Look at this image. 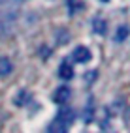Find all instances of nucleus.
Listing matches in <instances>:
<instances>
[{
    "instance_id": "f257e3e1",
    "label": "nucleus",
    "mask_w": 130,
    "mask_h": 133,
    "mask_svg": "<svg viewBox=\"0 0 130 133\" xmlns=\"http://www.w3.org/2000/svg\"><path fill=\"white\" fill-rule=\"evenodd\" d=\"M74 116H75L74 111L64 107V109L53 118V122L49 124L47 133H68V129H70L72 122H74Z\"/></svg>"
},
{
    "instance_id": "423d86ee",
    "label": "nucleus",
    "mask_w": 130,
    "mask_h": 133,
    "mask_svg": "<svg viewBox=\"0 0 130 133\" xmlns=\"http://www.w3.org/2000/svg\"><path fill=\"white\" fill-rule=\"evenodd\" d=\"M128 34H130V28L125 24V26H119V30H117V34H115V41L117 43H121V41H125L126 38H128Z\"/></svg>"
},
{
    "instance_id": "0eeeda50",
    "label": "nucleus",
    "mask_w": 130,
    "mask_h": 133,
    "mask_svg": "<svg viewBox=\"0 0 130 133\" xmlns=\"http://www.w3.org/2000/svg\"><path fill=\"white\" fill-rule=\"evenodd\" d=\"M92 28L96 34H106V21L104 19H92Z\"/></svg>"
},
{
    "instance_id": "6e6552de",
    "label": "nucleus",
    "mask_w": 130,
    "mask_h": 133,
    "mask_svg": "<svg viewBox=\"0 0 130 133\" xmlns=\"http://www.w3.org/2000/svg\"><path fill=\"white\" fill-rule=\"evenodd\" d=\"M68 10H70V13H77V10H83V2L81 0H68Z\"/></svg>"
},
{
    "instance_id": "f03ea898",
    "label": "nucleus",
    "mask_w": 130,
    "mask_h": 133,
    "mask_svg": "<svg viewBox=\"0 0 130 133\" xmlns=\"http://www.w3.org/2000/svg\"><path fill=\"white\" fill-rule=\"evenodd\" d=\"M72 58H74L75 62H79V64H85V62H89V60L92 58V55H91V51L87 49V47L79 45V47H75V49H74Z\"/></svg>"
},
{
    "instance_id": "20e7f679",
    "label": "nucleus",
    "mask_w": 130,
    "mask_h": 133,
    "mask_svg": "<svg viewBox=\"0 0 130 133\" xmlns=\"http://www.w3.org/2000/svg\"><path fill=\"white\" fill-rule=\"evenodd\" d=\"M58 75H60V79H64V81H70V79L74 77V68H72L70 62H62V64H60Z\"/></svg>"
},
{
    "instance_id": "7ed1b4c3",
    "label": "nucleus",
    "mask_w": 130,
    "mask_h": 133,
    "mask_svg": "<svg viewBox=\"0 0 130 133\" xmlns=\"http://www.w3.org/2000/svg\"><path fill=\"white\" fill-rule=\"evenodd\" d=\"M70 96H72L70 88H68V86H60V88H57V90H55V94H53V101H55V103H58V105L68 103Z\"/></svg>"
},
{
    "instance_id": "1a4fd4ad",
    "label": "nucleus",
    "mask_w": 130,
    "mask_h": 133,
    "mask_svg": "<svg viewBox=\"0 0 130 133\" xmlns=\"http://www.w3.org/2000/svg\"><path fill=\"white\" fill-rule=\"evenodd\" d=\"M100 2H109V0H100Z\"/></svg>"
},
{
    "instance_id": "39448f33",
    "label": "nucleus",
    "mask_w": 130,
    "mask_h": 133,
    "mask_svg": "<svg viewBox=\"0 0 130 133\" xmlns=\"http://www.w3.org/2000/svg\"><path fill=\"white\" fill-rule=\"evenodd\" d=\"M11 62H10V58H6V56H2L0 58V77H8L11 73Z\"/></svg>"
}]
</instances>
